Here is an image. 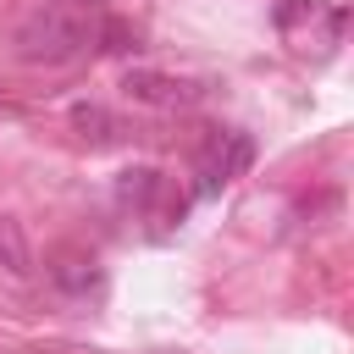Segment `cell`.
<instances>
[{"label":"cell","mask_w":354,"mask_h":354,"mask_svg":"<svg viewBox=\"0 0 354 354\" xmlns=\"http://www.w3.org/2000/svg\"><path fill=\"white\" fill-rule=\"evenodd\" d=\"M0 266H6L11 277H28V271H33L28 232H22V221H11V216H0Z\"/></svg>","instance_id":"4"},{"label":"cell","mask_w":354,"mask_h":354,"mask_svg":"<svg viewBox=\"0 0 354 354\" xmlns=\"http://www.w3.org/2000/svg\"><path fill=\"white\" fill-rule=\"evenodd\" d=\"M254 166V138L227 127V133H210L205 155H199V194H221L227 183H238L243 171Z\"/></svg>","instance_id":"2"},{"label":"cell","mask_w":354,"mask_h":354,"mask_svg":"<svg viewBox=\"0 0 354 354\" xmlns=\"http://www.w3.org/2000/svg\"><path fill=\"white\" fill-rule=\"evenodd\" d=\"M72 127H77L83 144H116V133H122L105 105H72Z\"/></svg>","instance_id":"5"},{"label":"cell","mask_w":354,"mask_h":354,"mask_svg":"<svg viewBox=\"0 0 354 354\" xmlns=\"http://www.w3.org/2000/svg\"><path fill=\"white\" fill-rule=\"evenodd\" d=\"M160 194V171L155 166H127L122 177H116V199L122 205H149Z\"/></svg>","instance_id":"6"},{"label":"cell","mask_w":354,"mask_h":354,"mask_svg":"<svg viewBox=\"0 0 354 354\" xmlns=\"http://www.w3.org/2000/svg\"><path fill=\"white\" fill-rule=\"evenodd\" d=\"M94 44H100V50H111V55H127V50H138L144 39H138V28H133V22H122V17H100Z\"/></svg>","instance_id":"8"},{"label":"cell","mask_w":354,"mask_h":354,"mask_svg":"<svg viewBox=\"0 0 354 354\" xmlns=\"http://www.w3.org/2000/svg\"><path fill=\"white\" fill-rule=\"evenodd\" d=\"M122 88H127V100H138V105H160V111H177V105H194V100H199L194 83H183V77H171V72H149V66L127 72Z\"/></svg>","instance_id":"3"},{"label":"cell","mask_w":354,"mask_h":354,"mask_svg":"<svg viewBox=\"0 0 354 354\" xmlns=\"http://www.w3.org/2000/svg\"><path fill=\"white\" fill-rule=\"evenodd\" d=\"M94 28H100V17L83 0H50V6H39L17 28V61H28V66H66V61H77L94 44Z\"/></svg>","instance_id":"1"},{"label":"cell","mask_w":354,"mask_h":354,"mask_svg":"<svg viewBox=\"0 0 354 354\" xmlns=\"http://www.w3.org/2000/svg\"><path fill=\"white\" fill-rule=\"evenodd\" d=\"M50 277H55V282H61L66 293H88L100 271H94V260H88V254H55V266H50Z\"/></svg>","instance_id":"7"}]
</instances>
